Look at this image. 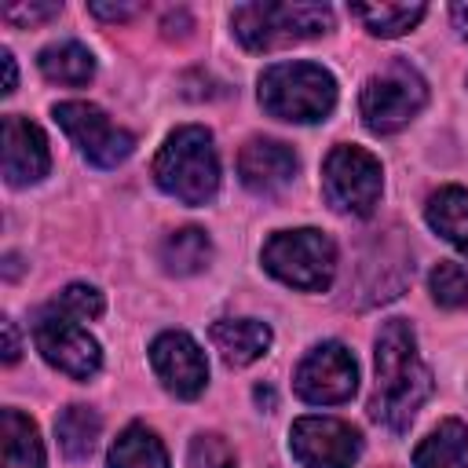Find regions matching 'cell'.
Returning <instances> with one entry per match:
<instances>
[{
	"label": "cell",
	"mask_w": 468,
	"mask_h": 468,
	"mask_svg": "<svg viewBox=\"0 0 468 468\" xmlns=\"http://www.w3.org/2000/svg\"><path fill=\"white\" fill-rule=\"evenodd\" d=\"M428 289H431V300L446 311L468 307V274L457 263H435L428 274Z\"/></svg>",
	"instance_id": "obj_24"
},
{
	"label": "cell",
	"mask_w": 468,
	"mask_h": 468,
	"mask_svg": "<svg viewBox=\"0 0 468 468\" xmlns=\"http://www.w3.org/2000/svg\"><path fill=\"white\" fill-rule=\"evenodd\" d=\"M110 468H172V464L165 442L150 428L128 424L110 446Z\"/></svg>",
	"instance_id": "obj_20"
},
{
	"label": "cell",
	"mask_w": 468,
	"mask_h": 468,
	"mask_svg": "<svg viewBox=\"0 0 468 468\" xmlns=\"http://www.w3.org/2000/svg\"><path fill=\"white\" fill-rule=\"evenodd\" d=\"M62 11V4H4L0 15L15 26H33V22H44V18H55Z\"/></svg>",
	"instance_id": "obj_27"
},
{
	"label": "cell",
	"mask_w": 468,
	"mask_h": 468,
	"mask_svg": "<svg viewBox=\"0 0 468 468\" xmlns=\"http://www.w3.org/2000/svg\"><path fill=\"white\" fill-rule=\"evenodd\" d=\"M292 388L303 402L311 406H336V402H347L358 388V366H355V355L336 344V340H325L318 347H311L303 355V362L296 366V377H292Z\"/></svg>",
	"instance_id": "obj_10"
},
{
	"label": "cell",
	"mask_w": 468,
	"mask_h": 468,
	"mask_svg": "<svg viewBox=\"0 0 468 468\" xmlns=\"http://www.w3.org/2000/svg\"><path fill=\"white\" fill-rule=\"evenodd\" d=\"M377 388L369 399V413L388 431H406L424 399L431 395V373L417 355V336L410 322L391 318L377 333Z\"/></svg>",
	"instance_id": "obj_1"
},
{
	"label": "cell",
	"mask_w": 468,
	"mask_h": 468,
	"mask_svg": "<svg viewBox=\"0 0 468 468\" xmlns=\"http://www.w3.org/2000/svg\"><path fill=\"white\" fill-rule=\"evenodd\" d=\"M55 121L73 139V146L99 168H117L135 150L132 132L117 128L95 102H77V99L73 102H58L55 106Z\"/></svg>",
	"instance_id": "obj_9"
},
{
	"label": "cell",
	"mask_w": 468,
	"mask_h": 468,
	"mask_svg": "<svg viewBox=\"0 0 468 468\" xmlns=\"http://www.w3.org/2000/svg\"><path fill=\"white\" fill-rule=\"evenodd\" d=\"M413 468H468V424L442 420L413 453Z\"/></svg>",
	"instance_id": "obj_18"
},
{
	"label": "cell",
	"mask_w": 468,
	"mask_h": 468,
	"mask_svg": "<svg viewBox=\"0 0 468 468\" xmlns=\"http://www.w3.org/2000/svg\"><path fill=\"white\" fill-rule=\"evenodd\" d=\"M263 267L292 289L325 292L336 274V245L314 227L278 230L263 245Z\"/></svg>",
	"instance_id": "obj_5"
},
{
	"label": "cell",
	"mask_w": 468,
	"mask_h": 468,
	"mask_svg": "<svg viewBox=\"0 0 468 468\" xmlns=\"http://www.w3.org/2000/svg\"><path fill=\"white\" fill-rule=\"evenodd\" d=\"M351 15L373 37H402L428 15V7L424 4H351Z\"/></svg>",
	"instance_id": "obj_23"
},
{
	"label": "cell",
	"mask_w": 468,
	"mask_h": 468,
	"mask_svg": "<svg viewBox=\"0 0 468 468\" xmlns=\"http://www.w3.org/2000/svg\"><path fill=\"white\" fill-rule=\"evenodd\" d=\"M154 179L183 205L212 201L219 190V157L212 146V132L201 124L176 128L154 157Z\"/></svg>",
	"instance_id": "obj_2"
},
{
	"label": "cell",
	"mask_w": 468,
	"mask_h": 468,
	"mask_svg": "<svg viewBox=\"0 0 468 468\" xmlns=\"http://www.w3.org/2000/svg\"><path fill=\"white\" fill-rule=\"evenodd\" d=\"M260 106L292 124L325 121L336 106V80L318 62H274L260 73Z\"/></svg>",
	"instance_id": "obj_3"
},
{
	"label": "cell",
	"mask_w": 468,
	"mask_h": 468,
	"mask_svg": "<svg viewBox=\"0 0 468 468\" xmlns=\"http://www.w3.org/2000/svg\"><path fill=\"white\" fill-rule=\"evenodd\" d=\"M296 154L292 146L278 139H249L238 154V176L252 194H274L296 176Z\"/></svg>",
	"instance_id": "obj_14"
},
{
	"label": "cell",
	"mask_w": 468,
	"mask_h": 468,
	"mask_svg": "<svg viewBox=\"0 0 468 468\" xmlns=\"http://www.w3.org/2000/svg\"><path fill=\"white\" fill-rule=\"evenodd\" d=\"M322 186H325V197L336 212L369 216L380 201L384 168L366 146L344 143V146L329 150V157L322 165Z\"/></svg>",
	"instance_id": "obj_7"
},
{
	"label": "cell",
	"mask_w": 468,
	"mask_h": 468,
	"mask_svg": "<svg viewBox=\"0 0 468 468\" xmlns=\"http://www.w3.org/2000/svg\"><path fill=\"white\" fill-rule=\"evenodd\" d=\"M289 446L303 468H351L362 453V435L336 417H300L292 420Z\"/></svg>",
	"instance_id": "obj_11"
},
{
	"label": "cell",
	"mask_w": 468,
	"mask_h": 468,
	"mask_svg": "<svg viewBox=\"0 0 468 468\" xmlns=\"http://www.w3.org/2000/svg\"><path fill=\"white\" fill-rule=\"evenodd\" d=\"M230 26L249 51H274L333 29V11L325 4H241Z\"/></svg>",
	"instance_id": "obj_4"
},
{
	"label": "cell",
	"mask_w": 468,
	"mask_h": 468,
	"mask_svg": "<svg viewBox=\"0 0 468 468\" xmlns=\"http://www.w3.org/2000/svg\"><path fill=\"white\" fill-rule=\"evenodd\" d=\"M450 15H453L457 33H461V37H468V7H464V4H453V7H450Z\"/></svg>",
	"instance_id": "obj_31"
},
{
	"label": "cell",
	"mask_w": 468,
	"mask_h": 468,
	"mask_svg": "<svg viewBox=\"0 0 468 468\" xmlns=\"http://www.w3.org/2000/svg\"><path fill=\"white\" fill-rule=\"evenodd\" d=\"M212 344L227 366H249V362L267 355L271 325L256 322V318H219L212 325Z\"/></svg>",
	"instance_id": "obj_15"
},
{
	"label": "cell",
	"mask_w": 468,
	"mask_h": 468,
	"mask_svg": "<svg viewBox=\"0 0 468 468\" xmlns=\"http://www.w3.org/2000/svg\"><path fill=\"white\" fill-rule=\"evenodd\" d=\"M0 66H4V88H0V91H4V95H11V91H15V84H18V69H15V58H11V51H7V48L0 51Z\"/></svg>",
	"instance_id": "obj_30"
},
{
	"label": "cell",
	"mask_w": 468,
	"mask_h": 468,
	"mask_svg": "<svg viewBox=\"0 0 468 468\" xmlns=\"http://www.w3.org/2000/svg\"><path fill=\"white\" fill-rule=\"evenodd\" d=\"M150 366L176 399H197L208 384V362L194 336L168 329L150 344Z\"/></svg>",
	"instance_id": "obj_12"
},
{
	"label": "cell",
	"mask_w": 468,
	"mask_h": 468,
	"mask_svg": "<svg viewBox=\"0 0 468 468\" xmlns=\"http://www.w3.org/2000/svg\"><path fill=\"white\" fill-rule=\"evenodd\" d=\"M190 468H238L219 435H197L190 446Z\"/></svg>",
	"instance_id": "obj_26"
},
{
	"label": "cell",
	"mask_w": 468,
	"mask_h": 468,
	"mask_svg": "<svg viewBox=\"0 0 468 468\" xmlns=\"http://www.w3.org/2000/svg\"><path fill=\"white\" fill-rule=\"evenodd\" d=\"M55 307H58L62 314L77 318V322H91V318H99V314H102V307H106V303H102V292H99L95 285L73 282V285H66V289L58 292Z\"/></svg>",
	"instance_id": "obj_25"
},
{
	"label": "cell",
	"mask_w": 468,
	"mask_h": 468,
	"mask_svg": "<svg viewBox=\"0 0 468 468\" xmlns=\"http://www.w3.org/2000/svg\"><path fill=\"white\" fill-rule=\"evenodd\" d=\"M33 340H37V351L44 355L48 366H55L58 373L73 377V380H88L99 373L102 366V351H99V340L69 314H62L55 303L44 307L33 322Z\"/></svg>",
	"instance_id": "obj_8"
},
{
	"label": "cell",
	"mask_w": 468,
	"mask_h": 468,
	"mask_svg": "<svg viewBox=\"0 0 468 468\" xmlns=\"http://www.w3.org/2000/svg\"><path fill=\"white\" fill-rule=\"evenodd\" d=\"M99 431H102V420L95 410L88 406H66L62 417L55 420V435H58V446L66 457L73 461H84L91 457L95 442H99Z\"/></svg>",
	"instance_id": "obj_22"
},
{
	"label": "cell",
	"mask_w": 468,
	"mask_h": 468,
	"mask_svg": "<svg viewBox=\"0 0 468 468\" xmlns=\"http://www.w3.org/2000/svg\"><path fill=\"white\" fill-rule=\"evenodd\" d=\"M0 450H4V468H44L40 431L18 410L0 413Z\"/></svg>",
	"instance_id": "obj_16"
},
{
	"label": "cell",
	"mask_w": 468,
	"mask_h": 468,
	"mask_svg": "<svg viewBox=\"0 0 468 468\" xmlns=\"http://www.w3.org/2000/svg\"><path fill=\"white\" fill-rule=\"evenodd\" d=\"M212 260V241L201 227H183V230H172L165 241H161V263L168 274H197L205 271Z\"/></svg>",
	"instance_id": "obj_21"
},
{
	"label": "cell",
	"mask_w": 468,
	"mask_h": 468,
	"mask_svg": "<svg viewBox=\"0 0 468 468\" xmlns=\"http://www.w3.org/2000/svg\"><path fill=\"white\" fill-rule=\"evenodd\" d=\"M0 157H4V179L11 186H29L48 176L51 154L44 132L18 113H7L0 124Z\"/></svg>",
	"instance_id": "obj_13"
},
{
	"label": "cell",
	"mask_w": 468,
	"mask_h": 468,
	"mask_svg": "<svg viewBox=\"0 0 468 468\" xmlns=\"http://www.w3.org/2000/svg\"><path fill=\"white\" fill-rule=\"evenodd\" d=\"M18 351H22V347H18V329H15L11 318H4V362L11 366V362L18 358Z\"/></svg>",
	"instance_id": "obj_29"
},
{
	"label": "cell",
	"mask_w": 468,
	"mask_h": 468,
	"mask_svg": "<svg viewBox=\"0 0 468 468\" xmlns=\"http://www.w3.org/2000/svg\"><path fill=\"white\" fill-rule=\"evenodd\" d=\"M88 11L95 15V18H110V22H124V18H132L139 7L135 4H88Z\"/></svg>",
	"instance_id": "obj_28"
},
{
	"label": "cell",
	"mask_w": 468,
	"mask_h": 468,
	"mask_svg": "<svg viewBox=\"0 0 468 468\" xmlns=\"http://www.w3.org/2000/svg\"><path fill=\"white\" fill-rule=\"evenodd\" d=\"M435 234H442L457 252L468 256V190L464 186H442L428 197L424 208Z\"/></svg>",
	"instance_id": "obj_17"
},
{
	"label": "cell",
	"mask_w": 468,
	"mask_h": 468,
	"mask_svg": "<svg viewBox=\"0 0 468 468\" xmlns=\"http://www.w3.org/2000/svg\"><path fill=\"white\" fill-rule=\"evenodd\" d=\"M424 102H428L424 77L413 66L395 62V66H388L384 73H373L362 84L358 110H362V121H366L369 132L391 135V132L406 128L424 110Z\"/></svg>",
	"instance_id": "obj_6"
},
{
	"label": "cell",
	"mask_w": 468,
	"mask_h": 468,
	"mask_svg": "<svg viewBox=\"0 0 468 468\" xmlns=\"http://www.w3.org/2000/svg\"><path fill=\"white\" fill-rule=\"evenodd\" d=\"M37 66L40 73L51 80V84H69V88H80L91 80L95 73V58L84 44L77 40H58V44H48L40 55H37Z\"/></svg>",
	"instance_id": "obj_19"
}]
</instances>
